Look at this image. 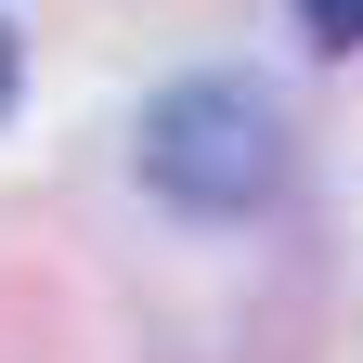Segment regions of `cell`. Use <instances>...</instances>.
Masks as SVG:
<instances>
[{
	"mask_svg": "<svg viewBox=\"0 0 363 363\" xmlns=\"http://www.w3.org/2000/svg\"><path fill=\"white\" fill-rule=\"evenodd\" d=\"M143 182L182 220H247L286 195V104L259 78H182L143 104Z\"/></svg>",
	"mask_w": 363,
	"mask_h": 363,
	"instance_id": "6da1fadb",
	"label": "cell"
},
{
	"mask_svg": "<svg viewBox=\"0 0 363 363\" xmlns=\"http://www.w3.org/2000/svg\"><path fill=\"white\" fill-rule=\"evenodd\" d=\"M298 26L325 39V52H363V0H298Z\"/></svg>",
	"mask_w": 363,
	"mask_h": 363,
	"instance_id": "7a4b0ae2",
	"label": "cell"
},
{
	"mask_svg": "<svg viewBox=\"0 0 363 363\" xmlns=\"http://www.w3.org/2000/svg\"><path fill=\"white\" fill-rule=\"evenodd\" d=\"M13 78H26V52H13V26H0V117H13Z\"/></svg>",
	"mask_w": 363,
	"mask_h": 363,
	"instance_id": "3957f363",
	"label": "cell"
}]
</instances>
